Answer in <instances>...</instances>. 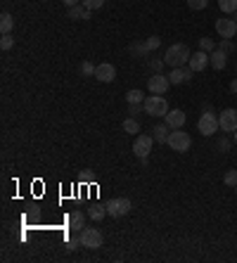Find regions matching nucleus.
Returning <instances> with one entry per match:
<instances>
[{
	"mask_svg": "<svg viewBox=\"0 0 237 263\" xmlns=\"http://www.w3.org/2000/svg\"><path fill=\"white\" fill-rule=\"evenodd\" d=\"M190 48L185 45V43H176V45H171L168 50H166V57H164V64L168 67H185V62H190Z\"/></svg>",
	"mask_w": 237,
	"mask_h": 263,
	"instance_id": "1",
	"label": "nucleus"
},
{
	"mask_svg": "<svg viewBox=\"0 0 237 263\" xmlns=\"http://www.w3.org/2000/svg\"><path fill=\"white\" fill-rule=\"evenodd\" d=\"M166 145L173 150V152H187L190 147H192V138L182 131V128H176L173 133H168V140Z\"/></svg>",
	"mask_w": 237,
	"mask_h": 263,
	"instance_id": "2",
	"label": "nucleus"
},
{
	"mask_svg": "<svg viewBox=\"0 0 237 263\" xmlns=\"http://www.w3.org/2000/svg\"><path fill=\"white\" fill-rule=\"evenodd\" d=\"M78 240H81V246L86 249H100L105 244V235L97 228H83L78 232Z\"/></svg>",
	"mask_w": 237,
	"mask_h": 263,
	"instance_id": "3",
	"label": "nucleus"
},
{
	"mask_svg": "<svg viewBox=\"0 0 237 263\" xmlns=\"http://www.w3.org/2000/svg\"><path fill=\"white\" fill-rule=\"evenodd\" d=\"M145 114L149 116H166L171 109H168V102H166V97L162 95H152V97H145Z\"/></svg>",
	"mask_w": 237,
	"mask_h": 263,
	"instance_id": "4",
	"label": "nucleus"
},
{
	"mask_svg": "<svg viewBox=\"0 0 237 263\" xmlns=\"http://www.w3.org/2000/svg\"><path fill=\"white\" fill-rule=\"evenodd\" d=\"M197 128H200L201 135H216V133H219V128H220L219 116H214V112H211V109H206V112L200 116V121H197Z\"/></svg>",
	"mask_w": 237,
	"mask_h": 263,
	"instance_id": "5",
	"label": "nucleus"
},
{
	"mask_svg": "<svg viewBox=\"0 0 237 263\" xmlns=\"http://www.w3.org/2000/svg\"><path fill=\"white\" fill-rule=\"evenodd\" d=\"M130 209H133V204H130L128 197H114V199H109V204H107V213H109L111 218H121Z\"/></svg>",
	"mask_w": 237,
	"mask_h": 263,
	"instance_id": "6",
	"label": "nucleus"
},
{
	"mask_svg": "<svg viewBox=\"0 0 237 263\" xmlns=\"http://www.w3.org/2000/svg\"><path fill=\"white\" fill-rule=\"evenodd\" d=\"M152 145H154V138H152V135H138L135 142H133V152H135V157L147 164L149 152H152Z\"/></svg>",
	"mask_w": 237,
	"mask_h": 263,
	"instance_id": "7",
	"label": "nucleus"
},
{
	"mask_svg": "<svg viewBox=\"0 0 237 263\" xmlns=\"http://www.w3.org/2000/svg\"><path fill=\"white\" fill-rule=\"evenodd\" d=\"M168 88H171V81H168V76H164V74H154V76H149V81H147V90H149L152 95H166Z\"/></svg>",
	"mask_w": 237,
	"mask_h": 263,
	"instance_id": "8",
	"label": "nucleus"
},
{
	"mask_svg": "<svg viewBox=\"0 0 237 263\" xmlns=\"http://www.w3.org/2000/svg\"><path fill=\"white\" fill-rule=\"evenodd\" d=\"M219 123L223 133H235L237 131V109H223L219 116Z\"/></svg>",
	"mask_w": 237,
	"mask_h": 263,
	"instance_id": "9",
	"label": "nucleus"
},
{
	"mask_svg": "<svg viewBox=\"0 0 237 263\" xmlns=\"http://www.w3.org/2000/svg\"><path fill=\"white\" fill-rule=\"evenodd\" d=\"M95 78H97L100 83H111V81L116 78V69H114V64H109V62L97 64V69H95Z\"/></svg>",
	"mask_w": 237,
	"mask_h": 263,
	"instance_id": "10",
	"label": "nucleus"
},
{
	"mask_svg": "<svg viewBox=\"0 0 237 263\" xmlns=\"http://www.w3.org/2000/svg\"><path fill=\"white\" fill-rule=\"evenodd\" d=\"M216 31L220 38H233L237 34V21L235 19H216Z\"/></svg>",
	"mask_w": 237,
	"mask_h": 263,
	"instance_id": "11",
	"label": "nucleus"
},
{
	"mask_svg": "<svg viewBox=\"0 0 237 263\" xmlns=\"http://www.w3.org/2000/svg\"><path fill=\"white\" fill-rule=\"evenodd\" d=\"M192 74H195V71L190 69V67H176V69L168 74V81H171V86H178V83L190 81V78H192Z\"/></svg>",
	"mask_w": 237,
	"mask_h": 263,
	"instance_id": "12",
	"label": "nucleus"
},
{
	"mask_svg": "<svg viewBox=\"0 0 237 263\" xmlns=\"http://www.w3.org/2000/svg\"><path fill=\"white\" fill-rule=\"evenodd\" d=\"M187 67H190L192 71H204L206 67H209V53H204V50H200V53H192V55H190Z\"/></svg>",
	"mask_w": 237,
	"mask_h": 263,
	"instance_id": "13",
	"label": "nucleus"
},
{
	"mask_svg": "<svg viewBox=\"0 0 237 263\" xmlns=\"http://www.w3.org/2000/svg\"><path fill=\"white\" fill-rule=\"evenodd\" d=\"M209 64H211L216 71L225 69V64H228V53L220 50V48H216L214 53H209Z\"/></svg>",
	"mask_w": 237,
	"mask_h": 263,
	"instance_id": "14",
	"label": "nucleus"
},
{
	"mask_svg": "<svg viewBox=\"0 0 237 263\" xmlns=\"http://www.w3.org/2000/svg\"><path fill=\"white\" fill-rule=\"evenodd\" d=\"M166 126H168L171 131L182 128V126H185V112H181V109H171V112L166 114Z\"/></svg>",
	"mask_w": 237,
	"mask_h": 263,
	"instance_id": "15",
	"label": "nucleus"
},
{
	"mask_svg": "<svg viewBox=\"0 0 237 263\" xmlns=\"http://www.w3.org/2000/svg\"><path fill=\"white\" fill-rule=\"evenodd\" d=\"M67 225L76 232H81V230L86 228V213L83 211H72L69 216H67Z\"/></svg>",
	"mask_w": 237,
	"mask_h": 263,
	"instance_id": "16",
	"label": "nucleus"
},
{
	"mask_svg": "<svg viewBox=\"0 0 237 263\" xmlns=\"http://www.w3.org/2000/svg\"><path fill=\"white\" fill-rule=\"evenodd\" d=\"M91 12H92V10L83 7V5L78 2V5H73V7L67 10V17H69V19H91Z\"/></svg>",
	"mask_w": 237,
	"mask_h": 263,
	"instance_id": "17",
	"label": "nucleus"
},
{
	"mask_svg": "<svg viewBox=\"0 0 237 263\" xmlns=\"http://www.w3.org/2000/svg\"><path fill=\"white\" fill-rule=\"evenodd\" d=\"M152 138H154V142H162V145H166V140H168V126H166V123L154 126V131H152Z\"/></svg>",
	"mask_w": 237,
	"mask_h": 263,
	"instance_id": "18",
	"label": "nucleus"
},
{
	"mask_svg": "<svg viewBox=\"0 0 237 263\" xmlns=\"http://www.w3.org/2000/svg\"><path fill=\"white\" fill-rule=\"evenodd\" d=\"M12 26H15V17H12L10 12H2V15H0V31H2V36L10 34Z\"/></svg>",
	"mask_w": 237,
	"mask_h": 263,
	"instance_id": "19",
	"label": "nucleus"
},
{
	"mask_svg": "<svg viewBox=\"0 0 237 263\" xmlns=\"http://www.w3.org/2000/svg\"><path fill=\"white\" fill-rule=\"evenodd\" d=\"M126 102H128V105H143V102H145V93H143V90H138V88H135V90H128V93H126Z\"/></svg>",
	"mask_w": 237,
	"mask_h": 263,
	"instance_id": "20",
	"label": "nucleus"
},
{
	"mask_svg": "<svg viewBox=\"0 0 237 263\" xmlns=\"http://www.w3.org/2000/svg\"><path fill=\"white\" fill-rule=\"evenodd\" d=\"M107 216V204H92L91 207V221H102Z\"/></svg>",
	"mask_w": 237,
	"mask_h": 263,
	"instance_id": "21",
	"label": "nucleus"
},
{
	"mask_svg": "<svg viewBox=\"0 0 237 263\" xmlns=\"http://www.w3.org/2000/svg\"><path fill=\"white\" fill-rule=\"evenodd\" d=\"M219 7L223 15H235L237 12V0H219Z\"/></svg>",
	"mask_w": 237,
	"mask_h": 263,
	"instance_id": "22",
	"label": "nucleus"
},
{
	"mask_svg": "<svg viewBox=\"0 0 237 263\" xmlns=\"http://www.w3.org/2000/svg\"><path fill=\"white\" fill-rule=\"evenodd\" d=\"M124 131H126L128 135H135V133H140V123L135 121V119H126L124 121Z\"/></svg>",
	"mask_w": 237,
	"mask_h": 263,
	"instance_id": "23",
	"label": "nucleus"
},
{
	"mask_svg": "<svg viewBox=\"0 0 237 263\" xmlns=\"http://www.w3.org/2000/svg\"><path fill=\"white\" fill-rule=\"evenodd\" d=\"M216 48H219V45H216L211 38H206V36H204V38H200V50H204V53H214Z\"/></svg>",
	"mask_w": 237,
	"mask_h": 263,
	"instance_id": "24",
	"label": "nucleus"
},
{
	"mask_svg": "<svg viewBox=\"0 0 237 263\" xmlns=\"http://www.w3.org/2000/svg\"><path fill=\"white\" fill-rule=\"evenodd\" d=\"M12 45H15V38H12V36H10V34H5V36H2V38H0V48H2L5 53H7V50H10Z\"/></svg>",
	"mask_w": 237,
	"mask_h": 263,
	"instance_id": "25",
	"label": "nucleus"
},
{
	"mask_svg": "<svg viewBox=\"0 0 237 263\" xmlns=\"http://www.w3.org/2000/svg\"><path fill=\"white\" fill-rule=\"evenodd\" d=\"M145 45H147V50H157V48L162 45V38H159V36H149L145 40Z\"/></svg>",
	"mask_w": 237,
	"mask_h": 263,
	"instance_id": "26",
	"label": "nucleus"
},
{
	"mask_svg": "<svg viewBox=\"0 0 237 263\" xmlns=\"http://www.w3.org/2000/svg\"><path fill=\"white\" fill-rule=\"evenodd\" d=\"M81 5L88 7V10H100L105 5V0H81Z\"/></svg>",
	"mask_w": 237,
	"mask_h": 263,
	"instance_id": "27",
	"label": "nucleus"
},
{
	"mask_svg": "<svg viewBox=\"0 0 237 263\" xmlns=\"http://www.w3.org/2000/svg\"><path fill=\"white\" fill-rule=\"evenodd\" d=\"M130 53H133V55H138V57H143V55H147L149 50H147V45H145V43H135V45H130Z\"/></svg>",
	"mask_w": 237,
	"mask_h": 263,
	"instance_id": "28",
	"label": "nucleus"
},
{
	"mask_svg": "<svg viewBox=\"0 0 237 263\" xmlns=\"http://www.w3.org/2000/svg\"><path fill=\"white\" fill-rule=\"evenodd\" d=\"M223 183H225L228 188H235V185H237V171H228L225 178H223Z\"/></svg>",
	"mask_w": 237,
	"mask_h": 263,
	"instance_id": "29",
	"label": "nucleus"
},
{
	"mask_svg": "<svg viewBox=\"0 0 237 263\" xmlns=\"http://www.w3.org/2000/svg\"><path fill=\"white\" fill-rule=\"evenodd\" d=\"M209 5V0H187V7L190 10H204Z\"/></svg>",
	"mask_w": 237,
	"mask_h": 263,
	"instance_id": "30",
	"label": "nucleus"
},
{
	"mask_svg": "<svg viewBox=\"0 0 237 263\" xmlns=\"http://www.w3.org/2000/svg\"><path fill=\"white\" fill-rule=\"evenodd\" d=\"M95 69H97V67H92L91 62H83V64H81V74H83V76H95Z\"/></svg>",
	"mask_w": 237,
	"mask_h": 263,
	"instance_id": "31",
	"label": "nucleus"
},
{
	"mask_svg": "<svg viewBox=\"0 0 237 263\" xmlns=\"http://www.w3.org/2000/svg\"><path fill=\"white\" fill-rule=\"evenodd\" d=\"M219 48H220V50H225V53H233V50H235V43H233L230 38H223Z\"/></svg>",
	"mask_w": 237,
	"mask_h": 263,
	"instance_id": "32",
	"label": "nucleus"
},
{
	"mask_svg": "<svg viewBox=\"0 0 237 263\" xmlns=\"http://www.w3.org/2000/svg\"><path fill=\"white\" fill-rule=\"evenodd\" d=\"M78 246H81V240H78V237H72V240H69V244H67V249L73 251V249H78Z\"/></svg>",
	"mask_w": 237,
	"mask_h": 263,
	"instance_id": "33",
	"label": "nucleus"
},
{
	"mask_svg": "<svg viewBox=\"0 0 237 263\" xmlns=\"http://www.w3.org/2000/svg\"><path fill=\"white\" fill-rule=\"evenodd\" d=\"M128 112L130 114H140V112H145V105H128Z\"/></svg>",
	"mask_w": 237,
	"mask_h": 263,
	"instance_id": "34",
	"label": "nucleus"
},
{
	"mask_svg": "<svg viewBox=\"0 0 237 263\" xmlns=\"http://www.w3.org/2000/svg\"><path fill=\"white\" fill-rule=\"evenodd\" d=\"M219 150H220V152H228V150H230V140H228V138L219 140Z\"/></svg>",
	"mask_w": 237,
	"mask_h": 263,
	"instance_id": "35",
	"label": "nucleus"
},
{
	"mask_svg": "<svg viewBox=\"0 0 237 263\" xmlns=\"http://www.w3.org/2000/svg\"><path fill=\"white\" fill-rule=\"evenodd\" d=\"M162 64H164V59H154V62L149 64V67H152V69H154L157 74H159V69H162Z\"/></svg>",
	"mask_w": 237,
	"mask_h": 263,
	"instance_id": "36",
	"label": "nucleus"
},
{
	"mask_svg": "<svg viewBox=\"0 0 237 263\" xmlns=\"http://www.w3.org/2000/svg\"><path fill=\"white\" fill-rule=\"evenodd\" d=\"M62 2H64V5H67V7H73V5H78V2H81V0H62Z\"/></svg>",
	"mask_w": 237,
	"mask_h": 263,
	"instance_id": "37",
	"label": "nucleus"
},
{
	"mask_svg": "<svg viewBox=\"0 0 237 263\" xmlns=\"http://www.w3.org/2000/svg\"><path fill=\"white\" fill-rule=\"evenodd\" d=\"M230 90H233V93H237V78L233 81V83H230Z\"/></svg>",
	"mask_w": 237,
	"mask_h": 263,
	"instance_id": "38",
	"label": "nucleus"
},
{
	"mask_svg": "<svg viewBox=\"0 0 237 263\" xmlns=\"http://www.w3.org/2000/svg\"><path fill=\"white\" fill-rule=\"evenodd\" d=\"M235 145H237V131H235Z\"/></svg>",
	"mask_w": 237,
	"mask_h": 263,
	"instance_id": "39",
	"label": "nucleus"
},
{
	"mask_svg": "<svg viewBox=\"0 0 237 263\" xmlns=\"http://www.w3.org/2000/svg\"><path fill=\"white\" fill-rule=\"evenodd\" d=\"M235 192H237V185H235Z\"/></svg>",
	"mask_w": 237,
	"mask_h": 263,
	"instance_id": "40",
	"label": "nucleus"
}]
</instances>
